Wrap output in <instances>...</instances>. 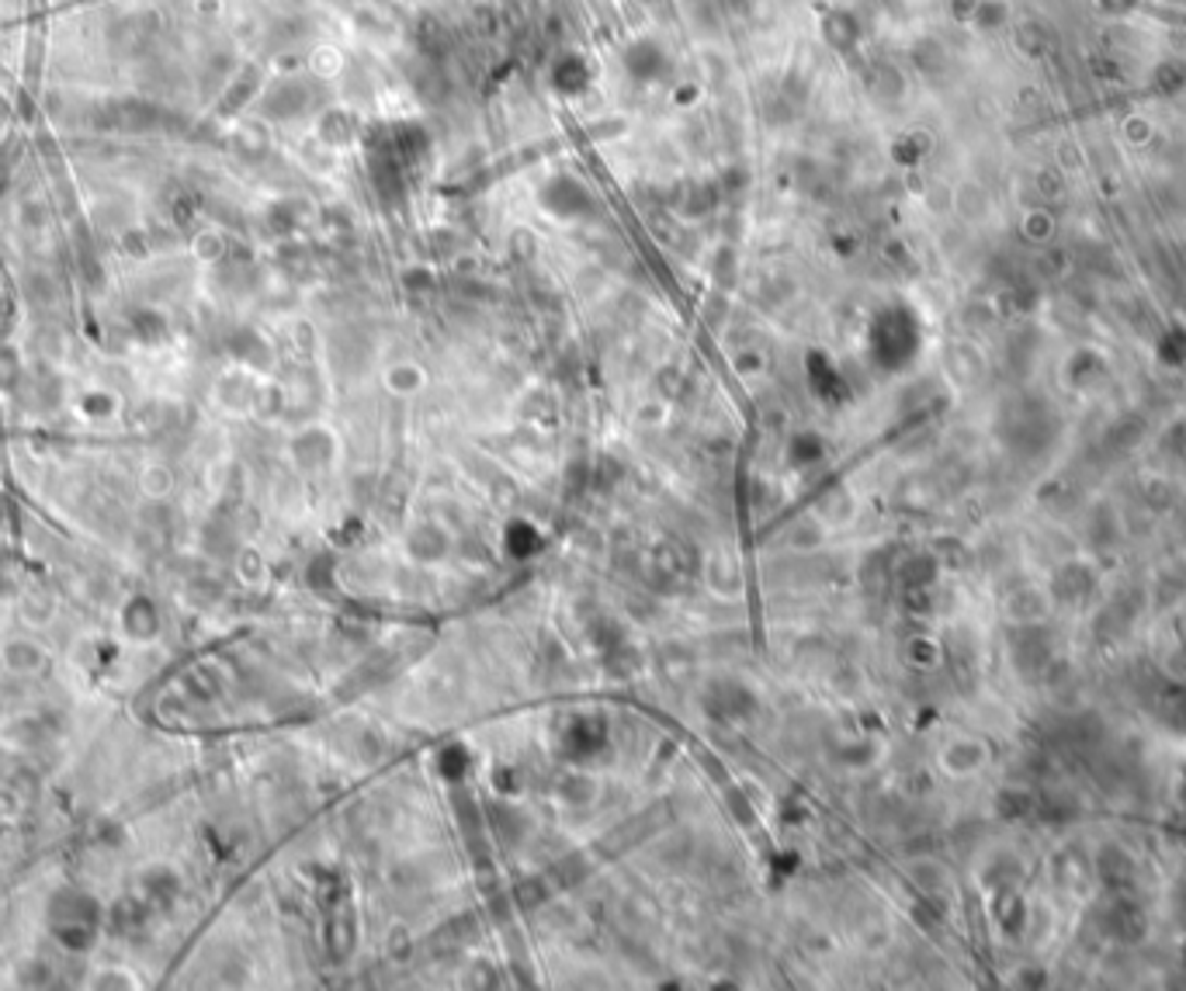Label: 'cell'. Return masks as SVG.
Wrapping results in <instances>:
<instances>
[{"mask_svg":"<svg viewBox=\"0 0 1186 991\" xmlns=\"http://www.w3.org/2000/svg\"><path fill=\"white\" fill-rule=\"evenodd\" d=\"M420 381H424V375L413 368V365H403V368H392L389 371V389L392 392H413V389H420Z\"/></svg>","mask_w":1186,"mask_h":991,"instance_id":"obj_1","label":"cell"}]
</instances>
